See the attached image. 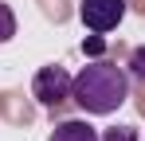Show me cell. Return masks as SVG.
Instances as JSON below:
<instances>
[{
	"label": "cell",
	"instance_id": "cell-1",
	"mask_svg": "<svg viewBox=\"0 0 145 141\" xmlns=\"http://www.w3.org/2000/svg\"><path fill=\"white\" fill-rule=\"evenodd\" d=\"M129 86H133V78L125 74V67L110 63V59H94L71 78V98L78 102L82 114L106 118L129 98Z\"/></svg>",
	"mask_w": 145,
	"mask_h": 141
},
{
	"label": "cell",
	"instance_id": "cell-2",
	"mask_svg": "<svg viewBox=\"0 0 145 141\" xmlns=\"http://www.w3.org/2000/svg\"><path fill=\"white\" fill-rule=\"evenodd\" d=\"M78 20L86 31L106 35L125 20V0H78Z\"/></svg>",
	"mask_w": 145,
	"mask_h": 141
},
{
	"label": "cell",
	"instance_id": "cell-3",
	"mask_svg": "<svg viewBox=\"0 0 145 141\" xmlns=\"http://www.w3.org/2000/svg\"><path fill=\"white\" fill-rule=\"evenodd\" d=\"M31 98L39 102V106H59V102H67L71 98V74L63 67H39L35 70V78H31Z\"/></svg>",
	"mask_w": 145,
	"mask_h": 141
},
{
	"label": "cell",
	"instance_id": "cell-4",
	"mask_svg": "<svg viewBox=\"0 0 145 141\" xmlns=\"http://www.w3.org/2000/svg\"><path fill=\"white\" fill-rule=\"evenodd\" d=\"M51 141H102V133L86 118H67V121H59L51 129Z\"/></svg>",
	"mask_w": 145,
	"mask_h": 141
},
{
	"label": "cell",
	"instance_id": "cell-5",
	"mask_svg": "<svg viewBox=\"0 0 145 141\" xmlns=\"http://www.w3.org/2000/svg\"><path fill=\"white\" fill-rule=\"evenodd\" d=\"M125 74H129L133 82H141V86H145V43L129 51V59H125Z\"/></svg>",
	"mask_w": 145,
	"mask_h": 141
},
{
	"label": "cell",
	"instance_id": "cell-6",
	"mask_svg": "<svg viewBox=\"0 0 145 141\" xmlns=\"http://www.w3.org/2000/svg\"><path fill=\"white\" fill-rule=\"evenodd\" d=\"M12 35H16V12L8 4H0V43H8Z\"/></svg>",
	"mask_w": 145,
	"mask_h": 141
},
{
	"label": "cell",
	"instance_id": "cell-7",
	"mask_svg": "<svg viewBox=\"0 0 145 141\" xmlns=\"http://www.w3.org/2000/svg\"><path fill=\"white\" fill-rule=\"evenodd\" d=\"M102 141H137V129L133 125H114V129H106Z\"/></svg>",
	"mask_w": 145,
	"mask_h": 141
},
{
	"label": "cell",
	"instance_id": "cell-8",
	"mask_svg": "<svg viewBox=\"0 0 145 141\" xmlns=\"http://www.w3.org/2000/svg\"><path fill=\"white\" fill-rule=\"evenodd\" d=\"M82 51H86V55H98V51H102V39H86Z\"/></svg>",
	"mask_w": 145,
	"mask_h": 141
}]
</instances>
